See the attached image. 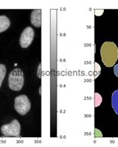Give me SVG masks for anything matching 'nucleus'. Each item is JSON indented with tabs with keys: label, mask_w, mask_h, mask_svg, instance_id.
I'll return each mask as SVG.
<instances>
[{
	"label": "nucleus",
	"mask_w": 118,
	"mask_h": 147,
	"mask_svg": "<svg viewBox=\"0 0 118 147\" xmlns=\"http://www.w3.org/2000/svg\"><path fill=\"white\" fill-rule=\"evenodd\" d=\"M100 54L105 67H113L118 59L117 47L114 42H105L100 49Z\"/></svg>",
	"instance_id": "1"
},
{
	"label": "nucleus",
	"mask_w": 118,
	"mask_h": 147,
	"mask_svg": "<svg viewBox=\"0 0 118 147\" xmlns=\"http://www.w3.org/2000/svg\"><path fill=\"white\" fill-rule=\"evenodd\" d=\"M24 84V73L20 68H15L10 73L8 86L13 91H20Z\"/></svg>",
	"instance_id": "2"
},
{
	"label": "nucleus",
	"mask_w": 118,
	"mask_h": 147,
	"mask_svg": "<svg viewBox=\"0 0 118 147\" xmlns=\"http://www.w3.org/2000/svg\"><path fill=\"white\" fill-rule=\"evenodd\" d=\"M14 108L20 115L24 116L31 109V102L27 96L20 95L14 99Z\"/></svg>",
	"instance_id": "3"
},
{
	"label": "nucleus",
	"mask_w": 118,
	"mask_h": 147,
	"mask_svg": "<svg viewBox=\"0 0 118 147\" xmlns=\"http://www.w3.org/2000/svg\"><path fill=\"white\" fill-rule=\"evenodd\" d=\"M20 124L17 119H13L8 124L1 127V132L5 137H20Z\"/></svg>",
	"instance_id": "4"
},
{
	"label": "nucleus",
	"mask_w": 118,
	"mask_h": 147,
	"mask_svg": "<svg viewBox=\"0 0 118 147\" xmlns=\"http://www.w3.org/2000/svg\"><path fill=\"white\" fill-rule=\"evenodd\" d=\"M34 32L32 27H27L23 30L20 38V44L22 48H27L34 40Z\"/></svg>",
	"instance_id": "5"
},
{
	"label": "nucleus",
	"mask_w": 118,
	"mask_h": 147,
	"mask_svg": "<svg viewBox=\"0 0 118 147\" xmlns=\"http://www.w3.org/2000/svg\"><path fill=\"white\" fill-rule=\"evenodd\" d=\"M31 22L36 27H40L41 26V10L34 9L31 14Z\"/></svg>",
	"instance_id": "6"
},
{
	"label": "nucleus",
	"mask_w": 118,
	"mask_h": 147,
	"mask_svg": "<svg viewBox=\"0 0 118 147\" xmlns=\"http://www.w3.org/2000/svg\"><path fill=\"white\" fill-rule=\"evenodd\" d=\"M11 22L8 17H7L5 15L0 16V33L5 32L10 27Z\"/></svg>",
	"instance_id": "7"
},
{
	"label": "nucleus",
	"mask_w": 118,
	"mask_h": 147,
	"mask_svg": "<svg viewBox=\"0 0 118 147\" xmlns=\"http://www.w3.org/2000/svg\"><path fill=\"white\" fill-rule=\"evenodd\" d=\"M111 105L115 113L118 115V90L113 93L111 96Z\"/></svg>",
	"instance_id": "8"
},
{
	"label": "nucleus",
	"mask_w": 118,
	"mask_h": 147,
	"mask_svg": "<svg viewBox=\"0 0 118 147\" xmlns=\"http://www.w3.org/2000/svg\"><path fill=\"white\" fill-rule=\"evenodd\" d=\"M6 75V67L4 64H0V88Z\"/></svg>",
	"instance_id": "9"
},
{
	"label": "nucleus",
	"mask_w": 118,
	"mask_h": 147,
	"mask_svg": "<svg viewBox=\"0 0 118 147\" xmlns=\"http://www.w3.org/2000/svg\"><path fill=\"white\" fill-rule=\"evenodd\" d=\"M114 74L117 77H118V64H116V65L114 67Z\"/></svg>",
	"instance_id": "10"
}]
</instances>
